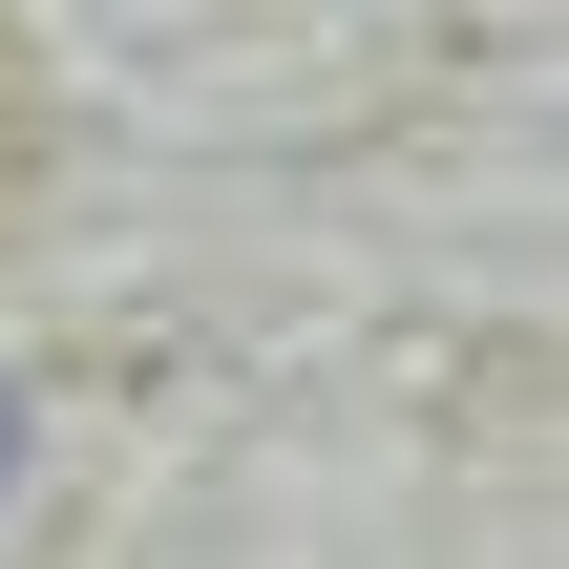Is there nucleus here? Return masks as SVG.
Returning a JSON list of instances; mask_svg holds the SVG:
<instances>
[{
	"label": "nucleus",
	"mask_w": 569,
	"mask_h": 569,
	"mask_svg": "<svg viewBox=\"0 0 569 569\" xmlns=\"http://www.w3.org/2000/svg\"><path fill=\"white\" fill-rule=\"evenodd\" d=\"M0 465H21V380H0Z\"/></svg>",
	"instance_id": "nucleus-1"
}]
</instances>
